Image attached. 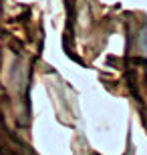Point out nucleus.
Here are the masks:
<instances>
[]
</instances>
